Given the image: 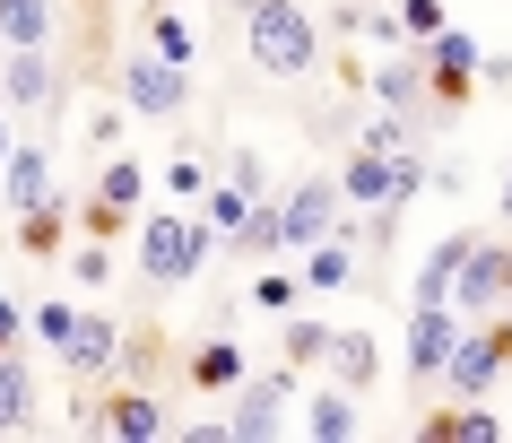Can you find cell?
Wrapping results in <instances>:
<instances>
[{
	"label": "cell",
	"mask_w": 512,
	"mask_h": 443,
	"mask_svg": "<svg viewBox=\"0 0 512 443\" xmlns=\"http://www.w3.org/2000/svg\"><path fill=\"white\" fill-rule=\"evenodd\" d=\"M243 44H252V70H270V79H304L313 53H322V27L304 18L296 0H243Z\"/></svg>",
	"instance_id": "6da1fadb"
},
{
	"label": "cell",
	"mask_w": 512,
	"mask_h": 443,
	"mask_svg": "<svg viewBox=\"0 0 512 443\" xmlns=\"http://www.w3.org/2000/svg\"><path fill=\"white\" fill-rule=\"evenodd\" d=\"M209 244H217L209 218H148L139 226V270L157 278V287H183V278L209 270Z\"/></svg>",
	"instance_id": "7a4b0ae2"
},
{
	"label": "cell",
	"mask_w": 512,
	"mask_h": 443,
	"mask_svg": "<svg viewBox=\"0 0 512 443\" xmlns=\"http://www.w3.org/2000/svg\"><path fill=\"white\" fill-rule=\"evenodd\" d=\"M113 96L131 113H148V122H174V113H191V70H174L165 53H122Z\"/></svg>",
	"instance_id": "3957f363"
},
{
	"label": "cell",
	"mask_w": 512,
	"mask_h": 443,
	"mask_svg": "<svg viewBox=\"0 0 512 443\" xmlns=\"http://www.w3.org/2000/svg\"><path fill=\"white\" fill-rule=\"evenodd\" d=\"M504 365H512V322H486V331L469 322V331L452 339V357H443V374H434V383H452V400H486Z\"/></svg>",
	"instance_id": "277c9868"
},
{
	"label": "cell",
	"mask_w": 512,
	"mask_h": 443,
	"mask_svg": "<svg viewBox=\"0 0 512 443\" xmlns=\"http://www.w3.org/2000/svg\"><path fill=\"white\" fill-rule=\"evenodd\" d=\"M469 87H478V35L443 27L426 44V96H434V113H460V105H469Z\"/></svg>",
	"instance_id": "5b68a950"
},
{
	"label": "cell",
	"mask_w": 512,
	"mask_h": 443,
	"mask_svg": "<svg viewBox=\"0 0 512 443\" xmlns=\"http://www.w3.org/2000/svg\"><path fill=\"white\" fill-rule=\"evenodd\" d=\"M139 192H148L139 157H105V174H96V200H87V235H96V244H113V235H122V218L139 209Z\"/></svg>",
	"instance_id": "8992f818"
},
{
	"label": "cell",
	"mask_w": 512,
	"mask_h": 443,
	"mask_svg": "<svg viewBox=\"0 0 512 443\" xmlns=\"http://www.w3.org/2000/svg\"><path fill=\"white\" fill-rule=\"evenodd\" d=\"M460 331H469V322H460L452 305H408V374H417V383H434Z\"/></svg>",
	"instance_id": "52a82bcc"
},
{
	"label": "cell",
	"mask_w": 512,
	"mask_h": 443,
	"mask_svg": "<svg viewBox=\"0 0 512 443\" xmlns=\"http://www.w3.org/2000/svg\"><path fill=\"white\" fill-rule=\"evenodd\" d=\"M486 305H504V244H469V261H460V278H452V313L460 322H478Z\"/></svg>",
	"instance_id": "ba28073f"
},
{
	"label": "cell",
	"mask_w": 512,
	"mask_h": 443,
	"mask_svg": "<svg viewBox=\"0 0 512 443\" xmlns=\"http://www.w3.org/2000/svg\"><path fill=\"white\" fill-rule=\"evenodd\" d=\"M9 105L53 122V105H61V70L44 61V44H9Z\"/></svg>",
	"instance_id": "9c48e42d"
},
{
	"label": "cell",
	"mask_w": 512,
	"mask_h": 443,
	"mask_svg": "<svg viewBox=\"0 0 512 443\" xmlns=\"http://www.w3.org/2000/svg\"><path fill=\"white\" fill-rule=\"evenodd\" d=\"M96 426H105V435H122V443H157V435H165V409H157V391L113 383L105 409H96Z\"/></svg>",
	"instance_id": "30bf717a"
},
{
	"label": "cell",
	"mask_w": 512,
	"mask_h": 443,
	"mask_svg": "<svg viewBox=\"0 0 512 443\" xmlns=\"http://www.w3.org/2000/svg\"><path fill=\"white\" fill-rule=\"evenodd\" d=\"M61 365H70V374H113V365H122V322L79 313V331L61 339Z\"/></svg>",
	"instance_id": "8fae6325"
},
{
	"label": "cell",
	"mask_w": 512,
	"mask_h": 443,
	"mask_svg": "<svg viewBox=\"0 0 512 443\" xmlns=\"http://www.w3.org/2000/svg\"><path fill=\"white\" fill-rule=\"evenodd\" d=\"M330 218H339V183L330 174H313V183H296V200H287V244H322L330 235Z\"/></svg>",
	"instance_id": "7c38bea8"
},
{
	"label": "cell",
	"mask_w": 512,
	"mask_h": 443,
	"mask_svg": "<svg viewBox=\"0 0 512 443\" xmlns=\"http://www.w3.org/2000/svg\"><path fill=\"white\" fill-rule=\"evenodd\" d=\"M0 192H9V209H44L53 200V148H9V166H0Z\"/></svg>",
	"instance_id": "4fadbf2b"
},
{
	"label": "cell",
	"mask_w": 512,
	"mask_h": 443,
	"mask_svg": "<svg viewBox=\"0 0 512 443\" xmlns=\"http://www.w3.org/2000/svg\"><path fill=\"white\" fill-rule=\"evenodd\" d=\"M304 287H313V296H339V287H356V252H348V235H339V226H330L322 244H304Z\"/></svg>",
	"instance_id": "5bb4252c"
},
{
	"label": "cell",
	"mask_w": 512,
	"mask_h": 443,
	"mask_svg": "<svg viewBox=\"0 0 512 443\" xmlns=\"http://www.w3.org/2000/svg\"><path fill=\"white\" fill-rule=\"evenodd\" d=\"M339 200H365V209H400V192H391V157L356 148L348 166H339Z\"/></svg>",
	"instance_id": "9a60e30c"
},
{
	"label": "cell",
	"mask_w": 512,
	"mask_h": 443,
	"mask_svg": "<svg viewBox=\"0 0 512 443\" xmlns=\"http://www.w3.org/2000/svg\"><path fill=\"white\" fill-rule=\"evenodd\" d=\"M469 244H478V235H443V244H434V261L417 270V287H408V296H417V305H452V278H460V261H469Z\"/></svg>",
	"instance_id": "2e32d148"
},
{
	"label": "cell",
	"mask_w": 512,
	"mask_h": 443,
	"mask_svg": "<svg viewBox=\"0 0 512 443\" xmlns=\"http://www.w3.org/2000/svg\"><path fill=\"white\" fill-rule=\"evenodd\" d=\"M148 53H165L174 70H191V61H200V27H191L174 0H165V9H148Z\"/></svg>",
	"instance_id": "e0dca14e"
},
{
	"label": "cell",
	"mask_w": 512,
	"mask_h": 443,
	"mask_svg": "<svg viewBox=\"0 0 512 443\" xmlns=\"http://www.w3.org/2000/svg\"><path fill=\"white\" fill-rule=\"evenodd\" d=\"M322 365H330V374H339V383H348V391H365V383H374V374H382V357H374V339H365V331H330Z\"/></svg>",
	"instance_id": "ac0fdd59"
},
{
	"label": "cell",
	"mask_w": 512,
	"mask_h": 443,
	"mask_svg": "<svg viewBox=\"0 0 512 443\" xmlns=\"http://www.w3.org/2000/svg\"><path fill=\"white\" fill-rule=\"evenodd\" d=\"M235 244H243V261H278V252H287V209L252 200V209H243V226H235Z\"/></svg>",
	"instance_id": "d6986e66"
},
{
	"label": "cell",
	"mask_w": 512,
	"mask_h": 443,
	"mask_svg": "<svg viewBox=\"0 0 512 443\" xmlns=\"http://www.w3.org/2000/svg\"><path fill=\"white\" fill-rule=\"evenodd\" d=\"M0 44H53V0H0Z\"/></svg>",
	"instance_id": "ffe728a7"
},
{
	"label": "cell",
	"mask_w": 512,
	"mask_h": 443,
	"mask_svg": "<svg viewBox=\"0 0 512 443\" xmlns=\"http://www.w3.org/2000/svg\"><path fill=\"white\" fill-rule=\"evenodd\" d=\"M18 244H27L35 261H53V252L70 244V218H61V200H44V209H18Z\"/></svg>",
	"instance_id": "44dd1931"
},
{
	"label": "cell",
	"mask_w": 512,
	"mask_h": 443,
	"mask_svg": "<svg viewBox=\"0 0 512 443\" xmlns=\"http://www.w3.org/2000/svg\"><path fill=\"white\" fill-rule=\"evenodd\" d=\"M304 435H322V443H348V435H356L348 383H339V391H313V409H304Z\"/></svg>",
	"instance_id": "7402d4cb"
},
{
	"label": "cell",
	"mask_w": 512,
	"mask_h": 443,
	"mask_svg": "<svg viewBox=\"0 0 512 443\" xmlns=\"http://www.w3.org/2000/svg\"><path fill=\"white\" fill-rule=\"evenodd\" d=\"M191 383H200V391H235L243 383V348H235V339H209V348L191 357Z\"/></svg>",
	"instance_id": "603a6c76"
},
{
	"label": "cell",
	"mask_w": 512,
	"mask_h": 443,
	"mask_svg": "<svg viewBox=\"0 0 512 443\" xmlns=\"http://www.w3.org/2000/svg\"><path fill=\"white\" fill-rule=\"evenodd\" d=\"M504 426L486 409H443V417H426V443H495Z\"/></svg>",
	"instance_id": "cb8c5ba5"
},
{
	"label": "cell",
	"mask_w": 512,
	"mask_h": 443,
	"mask_svg": "<svg viewBox=\"0 0 512 443\" xmlns=\"http://www.w3.org/2000/svg\"><path fill=\"white\" fill-rule=\"evenodd\" d=\"M27 400H35L27 365H18V348H0V426H9V435L27 426Z\"/></svg>",
	"instance_id": "d4e9b609"
},
{
	"label": "cell",
	"mask_w": 512,
	"mask_h": 443,
	"mask_svg": "<svg viewBox=\"0 0 512 443\" xmlns=\"http://www.w3.org/2000/svg\"><path fill=\"white\" fill-rule=\"evenodd\" d=\"M374 96H382L391 113H408L417 96H426V70H417V61H391V70H374Z\"/></svg>",
	"instance_id": "484cf974"
},
{
	"label": "cell",
	"mask_w": 512,
	"mask_h": 443,
	"mask_svg": "<svg viewBox=\"0 0 512 443\" xmlns=\"http://www.w3.org/2000/svg\"><path fill=\"white\" fill-rule=\"evenodd\" d=\"M226 426H235V443H270L278 435V400H261V391L243 383V409L226 417Z\"/></svg>",
	"instance_id": "4316f807"
},
{
	"label": "cell",
	"mask_w": 512,
	"mask_h": 443,
	"mask_svg": "<svg viewBox=\"0 0 512 443\" xmlns=\"http://www.w3.org/2000/svg\"><path fill=\"white\" fill-rule=\"evenodd\" d=\"M356 148H374V157H400V148H408V113H374V122L356 131Z\"/></svg>",
	"instance_id": "83f0119b"
},
{
	"label": "cell",
	"mask_w": 512,
	"mask_h": 443,
	"mask_svg": "<svg viewBox=\"0 0 512 443\" xmlns=\"http://www.w3.org/2000/svg\"><path fill=\"white\" fill-rule=\"evenodd\" d=\"M296 287H304V278H287V270H252V305L287 313V305H296Z\"/></svg>",
	"instance_id": "f1b7e54d"
},
{
	"label": "cell",
	"mask_w": 512,
	"mask_h": 443,
	"mask_svg": "<svg viewBox=\"0 0 512 443\" xmlns=\"http://www.w3.org/2000/svg\"><path fill=\"white\" fill-rule=\"evenodd\" d=\"M243 209H252V192H235V183H209V226H217V235H235Z\"/></svg>",
	"instance_id": "f546056e"
},
{
	"label": "cell",
	"mask_w": 512,
	"mask_h": 443,
	"mask_svg": "<svg viewBox=\"0 0 512 443\" xmlns=\"http://www.w3.org/2000/svg\"><path fill=\"white\" fill-rule=\"evenodd\" d=\"M165 192H183V200H209V166H200V157H174V166H165Z\"/></svg>",
	"instance_id": "4dcf8cb0"
},
{
	"label": "cell",
	"mask_w": 512,
	"mask_h": 443,
	"mask_svg": "<svg viewBox=\"0 0 512 443\" xmlns=\"http://www.w3.org/2000/svg\"><path fill=\"white\" fill-rule=\"evenodd\" d=\"M391 18H400V35H417V44H434V35H443V9H434V0H400Z\"/></svg>",
	"instance_id": "1f68e13d"
},
{
	"label": "cell",
	"mask_w": 512,
	"mask_h": 443,
	"mask_svg": "<svg viewBox=\"0 0 512 443\" xmlns=\"http://www.w3.org/2000/svg\"><path fill=\"white\" fill-rule=\"evenodd\" d=\"M70 270H79V287H105V278H113V244H96V235H87V244L70 252Z\"/></svg>",
	"instance_id": "d6a6232c"
},
{
	"label": "cell",
	"mask_w": 512,
	"mask_h": 443,
	"mask_svg": "<svg viewBox=\"0 0 512 443\" xmlns=\"http://www.w3.org/2000/svg\"><path fill=\"white\" fill-rule=\"evenodd\" d=\"M27 331L44 339V348H61V339L79 331V313H70V305H35V322H27Z\"/></svg>",
	"instance_id": "836d02e7"
},
{
	"label": "cell",
	"mask_w": 512,
	"mask_h": 443,
	"mask_svg": "<svg viewBox=\"0 0 512 443\" xmlns=\"http://www.w3.org/2000/svg\"><path fill=\"white\" fill-rule=\"evenodd\" d=\"M322 348H330L322 322H287V357H296V365H322Z\"/></svg>",
	"instance_id": "e575fe53"
},
{
	"label": "cell",
	"mask_w": 512,
	"mask_h": 443,
	"mask_svg": "<svg viewBox=\"0 0 512 443\" xmlns=\"http://www.w3.org/2000/svg\"><path fill=\"white\" fill-rule=\"evenodd\" d=\"M226 183H235V192H252V200H261V157H252V148H235V157H226Z\"/></svg>",
	"instance_id": "d590c367"
},
{
	"label": "cell",
	"mask_w": 512,
	"mask_h": 443,
	"mask_svg": "<svg viewBox=\"0 0 512 443\" xmlns=\"http://www.w3.org/2000/svg\"><path fill=\"white\" fill-rule=\"evenodd\" d=\"M87 139H96V148H113V139H122V105H96V113H87Z\"/></svg>",
	"instance_id": "8d00e7d4"
},
{
	"label": "cell",
	"mask_w": 512,
	"mask_h": 443,
	"mask_svg": "<svg viewBox=\"0 0 512 443\" xmlns=\"http://www.w3.org/2000/svg\"><path fill=\"white\" fill-rule=\"evenodd\" d=\"M18 339H27V313H18L9 296H0V348H18Z\"/></svg>",
	"instance_id": "74e56055"
},
{
	"label": "cell",
	"mask_w": 512,
	"mask_h": 443,
	"mask_svg": "<svg viewBox=\"0 0 512 443\" xmlns=\"http://www.w3.org/2000/svg\"><path fill=\"white\" fill-rule=\"evenodd\" d=\"M504 296H512V244H504Z\"/></svg>",
	"instance_id": "f35d334b"
},
{
	"label": "cell",
	"mask_w": 512,
	"mask_h": 443,
	"mask_svg": "<svg viewBox=\"0 0 512 443\" xmlns=\"http://www.w3.org/2000/svg\"><path fill=\"white\" fill-rule=\"evenodd\" d=\"M0 166H9V122H0Z\"/></svg>",
	"instance_id": "ab89813d"
},
{
	"label": "cell",
	"mask_w": 512,
	"mask_h": 443,
	"mask_svg": "<svg viewBox=\"0 0 512 443\" xmlns=\"http://www.w3.org/2000/svg\"><path fill=\"white\" fill-rule=\"evenodd\" d=\"M0 105H9V70H0Z\"/></svg>",
	"instance_id": "60d3db41"
},
{
	"label": "cell",
	"mask_w": 512,
	"mask_h": 443,
	"mask_svg": "<svg viewBox=\"0 0 512 443\" xmlns=\"http://www.w3.org/2000/svg\"><path fill=\"white\" fill-rule=\"evenodd\" d=\"M504 218H512V183H504Z\"/></svg>",
	"instance_id": "b9f144b4"
}]
</instances>
